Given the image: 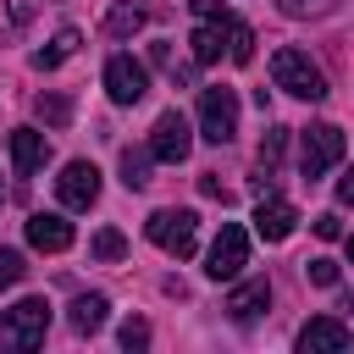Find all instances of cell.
I'll list each match as a JSON object with an SVG mask.
<instances>
[{
    "label": "cell",
    "mask_w": 354,
    "mask_h": 354,
    "mask_svg": "<svg viewBox=\"0 0 354 354\" xmlns=\"http://www.w3.org/2000/svg\"><path fill=\"white\" fill-rule=\"evenodd\" d=\"M271 83L282 88V94H293V100H326L332 88H326V72L304 55V50H293V44H282L277 55H271Z\"/></svg>",
    "instance_id": "6da1fadb"
},
{
    "label": "cell",
    "mask_w": 354,
    "mask_h": 354,
    "mask_svg": "<svg viewBox=\"0 0 354 354\" xmlns=\"http://www.w3.org/2000/svg\"><path fill=\"white\" fill-rule=\"evenodd\" d=\"M44 332H50V304L44 299H17L11 310H0V348L28 354V348L44 343Z\"/></svg>",
    "instance_id": "7a4b0ae2"
},
{
    "label": "cell",
    "mask_w": 354,
    "mask_h": 354,
    "mask_svg": "<svg viewBox=\"0 0 354 354\" xmlns=\"http://www.w3.org/2000/svg\"><path fill=\"white\" fill-rule=\"evenodd\" d=\"M144 232H149V243H155L160 254H171V260H188V254L199 249V216H194V210H155V216L144 221Z\"/></svg>",
    "instance_id": "3957f363"
},
{
    "label": "cell",
    "mask_w": 354,
    "mask_h": 354,
    "mask_svg": "<svg viewBox=\"0 0 354 354\" xmlns=\"http://www.w3.org/2000/svg\"><path fill=\"white\" fill-rule=\"evenodd\" d=\"M343 149H348V144H343V133H337L332 122H310V127L299 133V171L315 183V177H326V171L343 160Z\"/></svg>",
    "instance_id": "277c9868"
},
{
    "label": "cell",
    "mask_w": 354,
    "mask_h": 354,
    "mask_svg": "<svg viewBox=\"0 0 354 354\" xmlns=\"http://www.w3.org/2000/svg\"><path fill=\"white\" fill-rule=\"evenodd\" d=\"M243 266H249V232L238 221H221V232H216V243L205 254V277L210 282H232Z\"/></svg>",
    "instance_id": "5b68a950"
},
{
    "label": "cell",
    "mask_w": 354,
    "mask_h": 354,
    "mask_svg": "<svg viewBox=\"0 0 354 354\" xmlns=\"http://www.w3.org/2000/svg\"><path fill=\"white\" fill-rule=\"evenodd\" d=\"M238 133V94L232 88H199V138L232 144Z\"/></svg>",
    "instance_id": "8992f818"
},
{
    "label": "cell",
    "mask_w": 354,
    "mask_h": 354,
    "mask_svg": "<svg viewBox=\"0 0 354 354\" xmlns=\"http://www.w3.org/2000/svg\"><path fill=\"white\" fill-rule=\"evenodd\" d=\"M188 149H194V127H188V116H183V111H160L155 127H149V155L166 160V166H183Z\"/></svg>",
    "instance_id": "52a82bcc"
},
{
    "label": "cell",
    "mask_w": 354,
    "mask_h": 354,
    "mask_svg": "<svg viewBox=\"0 0 354 354\" xmlns=\"http://www.w3.org/2000/svg\"><path fill=\"white\" fill-rule=\"evenodd\" d=\"M105 94H111L116 105H138V100L149 94V66L133 61L127 50H116V55L105 61Z\"/></svg>",
    "instance_id": "ba28073f"
},
{
    "label": "cell",
    "mask_w": 354,
    "mask_h": 354,
    "mask_svg": "<svg viewBox=\"0 0 354 354\" xmlns=\"http://www.w3.org/2000/svg\"><path fill=\"white\" fill-rule=\"evenodd\" d=\"M55 199H61L66 210H88V205L100 199V166H94V160H66L61 177H55Z\"/></svg>",
    "instance_id": "9c48e42d"
},
{
    "label": "cell",
    "mask_w": 354,
    "mask_h": 354,
    "mask_svg": "<svg viewBox=\"0 0 354 354\" xmlns=\"http://www.w3.org/2000/svg\"><path fill=\"white\" fill-rule=\"evenodd\" d=\"M348 343H354V332L337 315H310L299 326V354H343Z\"/></svg>",
    "instance_id": "30bf717a"
},
{
    "label": "cell",
    "mask_w": 354,
    "mask_h": 354,
    "mask_svg": "<svg viewBox=\"0 0 354 354\" xmlns=\"http://www.w3.org/2000/svg\"><path fill=\"white\" fill-rule=\"evenodd\" d=\"M72 221L61 216V210H39V216H28V243L33 249H44V254H61V249H72Z\"/></svg>",
    "instance_id": "8fae6325"
},
{
    "label": "cell",
    "mask_w": 354,
    "mask_h": 354,
    "mask_svg": "<svg viewBox=\"0 0 354 354\" xmlns=\"http://www.w3.org/2000/svg\"><path fill=\"white\" fill-rule=\"evenodd\" d=\"M299 227V210L288 205V199H277V194H266L260 205H254V232L266 238V243H282L288 232Z\"/></svg>",
    "instance_id": "7c38bea8"
},
{
    "label": "cell",
    "mask_w": 354,
    "mask_h": 354,
    "mask_svg": "<svg viewBox=\"0 0 354 354\" xmlns=\"http://www.w3.org/2000/svg\"><path fill=\"white\" fill-rule=\"evenodd\" d=\"M44 160H50V138L39 127H11V166H17V177H33Z\"/></svg>",
    "instance_id": "4fadbf2b"
},
{
    "label": "cell",
    "mask_w": 354,
    "mask_h": 354,
    "mask_svg": "<svg viewBox=\"0 0 354 354\" xmlns=\"http://www.w3.org/2000/svg\"><path fill=\"white\" fill-rule=\"evenodd\" d=\"M266 304H271V282H266V277H249V282H238V288L227 293V315H232V321H254Z\"/></svg>",
    "instance_id": "5bb4252c"
},
{
    "label": "cell",
    "mask_w": 354,
    "mask_h": 354,
    "mask_svg": "<svg viewBox=\"0 0 354 354\" xmlns=\"http://www.w3.org/2000/svg\"><path fill=\"white\" fill-rule=\"evenodd\" d=\"M227 22H232V11L216 17V22H199V28H194L188 44H194V61H199V66H216V61H221V50H227Z\"/></svg>",
    "instance_id": "9a60e30c"
},
{
    "label": "cell",
    "mask_w": 354,
    "mask_h": 354,
    "mask_svg": "<svg viewBox=\"0 0 354 354\" xmlns=\"http://www.w3.org/2000/svg\"><path fill=\"white\" fill-rule=\"evenodd\" d=\"M105 315H111V299H105V293H77L66 321H72V332H77V337H94V332L105 326Z\"/></svg>",
    "instance_id": "2e32d148"
},
{
    "label": "cell",
    "mask_w": 354,
    "mask_h": 354,
    "mask_svg": "<svg viewBox=\"0 0 354 354\" xmlns=\"http://www.w3.org/2000/svg\"><path fill=\"white\" fill-rule=\"evenodd\" d=\"M77 44H83V33H77V28H61V33H55L44 50H33V66H39V72H50V66L72 61V55H77Z\"/></svg>",
    "instance_id": "e0dca14e"
},
{
    "label": "cell",
    "mask_w": 354,
    "mask_h": 354,
    "mask_svg": "<svg viewBox=\"0 0 354 354\" xmlns=\"http://www.w3.org/2000/svg\"><path fill=\"white\" fill-rule=\"evenodd\" d=\"M138 28H144V6H138V0H116L111 17H105V33H111V39H127V33H138Z\"/></svg>",
    "instance_id": "ac0fdd59"
},
{
    "label": "cell",
    "mask_w": 354,
    "mask_h": 354,
    "mask_svg": "<svg viewBox=\"0 0 354 354\" xmlns=\"http://www.w3.org/2000/svg\"><path fill=\"white\" fill-rule=\"evenodd\" d=\"M149 160H155L149 149H122V183L127 188H144L149 183Z\"/></svg>",
    "instance_id": "d6986e66"
},
{
    "label": "cell",
    "mask_w": 354,
    "mask_h": 354,
    "mask_svg": "<svg viewBox=\"0 0 354 354\" xmlns=\"http://www.w3.org/2000/svg\"><path fill=\"white\" fill-rule=\"evenodd\" d=\"M282 149H288V127H266V138H260V171H266V177L277 171Z\"/></svg>",
    "instance_id": "ffe728a7"
},
{
    "label": "cell",
    "mask_w": 354,
    "mask_h": 354,
    "mask_svg": "<svg viewBox=\"0 0 354 354\" xmlns=\"http://www.w3.org/2000/svg\"><path fill=\"white\" fill-rule=\"evenodd\" d=\"M88 249H94V260H122V254H127V238H122L116 227H100Z\"/></svg>",
    "instance_id": "44dd1931"
},
{
    "label": "cell",
    "mask_w": 354,
    "mask_h": 354,
    "mask_svg": "<svg viewBox=\"0 0 354 354\" xmlns=\"http://www.w3.org/2000/svg\"><path fill=\"white\" fill-rule=\"evenodd\" d=\"M22 277H28V260H22L17 249H0V293H6V288H17Z\"/></svg>",
    "instance_id": "7402d4cb"
},
{
    "label": "cell",
    "mask_w": 354,
    "mask_h": 354,
    "mask_svg": "<svg viewBox=\"0 0 354 354\" xmlns=\"http://www.w3.org/2000/svg\"><path fill=\"white\" fill-rule=\"evenodd\" d=\"M337 0H277V11L282 17H321V11H332Z\"/></svg>",
    "instance_id": "603a6c76"
},
{
    "label": "cell",
    "mask_w": 354,
    "mask_h": 354,
    "mask_svg": "<svg viewBox=\"0 0 354 354\" xmlns=\"http://www.w3.org/2000/svg\"><path fill=\"white\" fill-rule=\"evenodd\" d=\"M122 348H133V354H138V348H149V321H138V315H133V321H122Z\"/></svg>",
    "instance_id": "cb8c5ba5"
},
{
    "label": "cell",
    "mask_w": 354,
    "mask_h": 354,
    "mask_svg": "<svg viewBox=\"0 0 354 354\" xmlns=\"http://www.w3.org/2000/svg\"><path fill=\"white\" fill-rule=\"evenodd\" d=\"M304 271H310V282H315V288H337V260H326V254H321V260H310Z\"/></svg>",
    "instance_id": "d4e9b609"
},
{
    "label": "cell",
    "mask_w": 354,
    "mask_h": 354,
    "mask_svg": "<svg viewBox=\"0 0 354 354\" xmlns=\"http://www.w3.org/2000/svg\"><path fill=\"white\" fill-rule=\"evenodd\" d=\"M39 116H44L50 127H66V116H72V105H66V100H39Z\"/></svg>",
    "instance_id": "484cf974"
},
{
    "label": "cell",
    "mask_w": 354,
    "mask_h": 354,
    "mask_svg": "<svg viewBox=\"0 0 354 354\" xmlns=\"http://www.w3.org/2000/svg\"><path fill=\"white\" fill-rule=\"evenodd\" d=\"M315 238H326V243H332V238H343V221H337V210H321V216H315Z\"/></svg>",
    "instance_id": "4316f807"
},
{
    "label": "cell",
    "mask_w": 354,
    "mask_h": 354,
    "mask_svg": "<svg viewBox=\"0 0 354 354\" xmlns=\"http://www.w3.org/2000/svg\"><path fill=\"white\" fill-rule=\"evenodd\" d=\"M39 11V0H11V22H28Z\"/></svg>",
    "instance_id": "83f0119b"
},
{
    "label": "cell",
    "mask_w": 354,
    "mask_h": 354,
    "mask_svg": "<svg viewBox=\"0 0 354 354\" xmlns=\"http://www.w3.org/2000/svg\"><path fill=\"white\" fill-rule=\"evenodd\" d=\"M337 199H343V205H354V166L337 177Z\"/></svg>",
    "instance_id": "f1b7e54d"
},
{
    "label": "cell",
    "mask_w": 354,
    "mask_h": 354,
    "mask_svg": "<svg viewBox=\"0 0 354 354\" xmlns=\"http://www.w3.org/2000/svg\"><path fill=\"white\" fill-rule=\"evenodd\" d=\"M348 260H354V238H348Z\"/></svg>",
    "instance_id": "f546056e"
}]
</instances>
